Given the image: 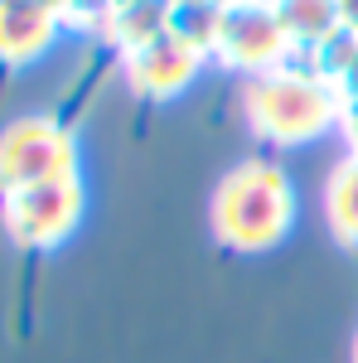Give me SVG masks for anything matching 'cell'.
Returning a JSON list of instances; mask_svg holds the SVG:
<instances>
[{"label": "cell", "mask_w": 358, "mask_h": 363, "mask_svg": "<svg viewBox=\"0 0 358 363\" xmlns=\"http://www.w3.org/2000/svg\"><path fill=\"white\" fill-rule=\"evenodd\" d=\"M78 174V136L68 121L39 112L0 131V199Z\"/></svg>", "instance_id": "3"}, {"label": "cell", "mask_w": 358, "mask_h": 363, "mask_svg": "<svg viewBox=\"0 0 358 363\" xmlns=\"http://www.w3.org/2000/svg\"><path fill=\"white\" fill-rule=\"evenodd\" d=\"M58 5L49 0H0V63H34L58 34Z\"/></svg>", "instance_id": "7"}, {"label": "cell", "mask_w": 358, "mask_h": 363, "mask_svg": "<svg viewBox=\"0 0 358 363\" xmlns=\"http://www.w3.org/2000/svg\"><path fill=\"white\" fill-rule=\"evenodd\" d=\"M301 218V194L291 169L272 155H247L223 169L208 194V233L237 257L276 252Z\"/></svg>", "instance_id": "1"}, {"label": "cell", "mask_w": 358, "mask_h": 363, "mask_svg": "<svg viewBox=\"0 0 358 363\" xmlns=\"http://www.w3.org/2000/svg\"><path fill=\"white\" fill-rule=\"evenodd\" d=\"M354 363H358V330H354Z\"/></svg>", "instance_id": "12"}, {"label": "cell", "mask_w": 358, "mask_h": 363, "mask_svg": "<svg viewBox=\"0 0 358 363\" xmlns=\"http://www.w3.org/2000/svg\"><path fill=\"white\" fill-rule=\"evenodd\" d=\"M276 15H281V25L291 29V39H296V58L320 54L334 34L344 29L339 0H276Z\"/></svg>", "instance_id": "9"}, {"label": "cell", "mask_w": 358, "mask_h": 363, "mask_svg": "<svg viewBox=\"0 0 358 363\" xmlns=\"http://www.w3.org/2000/svg\"><path fill=\"white\" fill-rule=\"evenodd\" d=\"M344 102H349L344 87L320 63H301V58L242 83L247 131L272 150H301V145H315L320 136L339 131Z\"/></svg>", "instance_id": "2"}, {"label": "cell", "mask_w": 358, "mask_h": 363, "mask_svg": "<svg viewBox=\"0 0 358 363\" xmlns=\"http://www.w3.org/2000/svg\"><path fill=\"white\" fill-rule=\"evenodd\" d=\"M339 136H344V145H349V150H358V97H349V102H344V116H339Z\"/></svg>", "instance_id": "10"}, {"label": "cell", "mask_w": 358, "mask_h": 363, "mask_svg": "<svg viewBox=\"0 0 358 363\" xmlns=\"http://www.w3.org/2000/svg\"><path fill=\"white\" fill-rule=\"evenodd\" d=\"M213 58L223 68L257 78L267 68H281L296 58V39L281 25L276 0H223L218 34H213Z\"/></svg>", "instance_id": "5"}, {"label": "cell", "mask_w": 358, "mask_h": 363, "mask_svg": "<svg viewBox=\"0 0 358 363\" xmlns=\"http://www.w3.org/2000/svg\"><path fill=\"white\" fill-rule=\"evenodd\" d=\"M339 20L349 34H358V0H339Z\"/></svg>", "instance_id": "11"}, {"label": "cell", "mask_w": 358, "mask_h": 363, "mask_svg": "<svg viewBox=\"0 0 358 363\" xmlns=\"http://www.w3.org/2000/svg\"><path fill=\"white\" fill-rule=\"evenodd\" d=\"M87 213V194L83 179L68 174V179H49V184H34L20 194L0 199V228L15 247L25 252H54L63 247Z\"/></svg>", "instance_id": "4"}, {"label": "cell", "mask_w": 358, "mask_h": 363, "mask_svg": "<svg viewBox=\"0 0 358 363\" xmlns=\"http://www.w3.org/2000/svg\"><path fill=\"white\" fill-rule=\"evenodd\" d=\"M325 228L339 247L358 252V150H344L325 179Z\"/></svg>", "instance_id": "8"}, {"label": "cell", "mask_w": 358, "mask_h": 363, "mask_svg": "<svg viewBox=\"0 0 358 363\" xmlns=\"http://www.w3.org/2000/svg\"><path fill=\"white\" fill-rule=\"evenodd\" d=\"M203 49L189 44L184 34H155V39H145L136 49H126L121 58V68H126V83L136 87L140 97H150V102H169V97H179L184 87L198 78V68H203Z\"/></svg>", "instance_id": "6"}]
</instances>
